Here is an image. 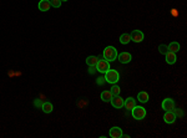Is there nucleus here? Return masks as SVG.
Wrapping results in <instances>:
<instances>
[{
  "instance_id": "obj_15",
  "label": "nucleus",
  "mask_w": 187,
  "mask_h": 138,
  "mask_svg": "<svg viewBox=\"0 0 187 138\" xmlns=\"http://www.w3.org/2000/svg\"><path fill=\"white\" fill-rule=\"evenodd\" d=\"M137 100L141 102V103H146L149 102V94L147 92H138V95H137Z\"/></svg>"
},
{
  "instance_id": "obj_23",
  "label": "nucleus",
  "mask_w": 187,
  "mask_h": 138,
  "mask_svg": "<svg viewBox=\"0 0 187 138\" xmlns=\"http://www.w3.org/2000/svg\"><path fill=\"white\" fill-rule=\"evenodd\" d=\"M173 113L176 115V117H182L183 116V112H182V110L181 108H173Z\"/></svg>"
},
{
  "instance_id": "obj_14",
  "label": "nucleus",
  "mask_w": 187,
  "mask_h": 138,
  "mask_svg": "<svg viewBox=\"0 0 187 138\" xmlns=\"http://www.w3.org/2000/svg\"><path fill=\"white\" fill-rule=\"evenodd\" d=\"M41 110L44 111V113H51L53 110H54V106H53V103L45 101V102L42 103V106H41Z\"/></svg>"
},
{
  "instance_id": "obj_3",
  "label": "nucleus",
  "mask_w": 187,
  "mask_h": 138,
  "mask_svg": "<svg viewBox=\"0 0 187 138\" xmlns=\"http://www.w3.org/2000/svg\"><path fill=\"white\" fill-rule=\"evenodd\" d=\"M131 113H132V117L137 121H141L146 117V110L141 106H135L132 110H131Z\"/></svg>"
},
{
  "instance_id": "obj_11",
  "label": "nucleus",
  "mask_w": 187,
  "mask_h": 138,
  "mask_svg": "<svg viewBox=\"0 0 187 138\" xmlns=\"http://www.w3.org/2000/svg\"><path fill=\"white\" fill-rule=\"evenodd\" d=\"M50 6H51L50 0H40V3L37 5L40 11H48V10H50Z\"/></svg>"
},
{
  "instance_id": "obj_9",
  "label": "nucleus",
  "mask_w": 187,
  "mask_h": 138,
  "mask_svg": "<svg viewBox=\"0 0 187 138\" xmlns=\"http://www.w3.org/2000/svg\"><path fill=\"white\" fill-rule=\"evenodd\" d=\"M109 134H110V137H112V138H121V137L124 136L122 129H121L120 127H112V128H110Z\"/></svg>"
},
{
  "instance_id": "obj_26",
  "label": "nucleus",
  "mask_w": 187,
  "mask_h": 138,
  "mask_svg": "<svg viewBox=\"0 0 187 138\" xmlns=\"http://www.w3.org/2000/svg\"><path fill=\"white\" fill-rule=\"evenodd\" d=\"M89 72L92 75V73H95L96 72V66H89Z\"/></svg>"
},
{
  "instance_id": "obj_28",
  "label": "nucleus",
  "mask_w": 187,
  "mask_h": 138,
  "mask_svg": "<svg viewBox=\"0 0 187 138\" xmlns=\"http://www.w3.org/2000/svg\"><path fill=\"white\" fill-rule=\"evenodd\" d=\"M61 2H67V0H61Z\"/></svg>"
},
{
  "instance_id": "obj_25",
  "label": "nucleus",
  "mask_w": 187,
  "mask_h": 138,
  "mask_svg": "<svg viewBox=\"0 0 187 138\" xmlns=\"http://www.w3.org/2000/svg\"><path fill=\"white\" fill-rule=\"evenodd\" d=\"M34 103H35V106H36V107H41V106H42V103H44V102H42V101H40V100H39V98H36V100H35V101H34Z\"/></svg>"
},
{
  "instance_id": "obj_20",
  "label": "nucleus",
  "mask_w": 187,
  "mask_h": 138,
  "mask_svg": "<svg viewBox=\"0 0 187 138\" xmlns=\"http://www.w3.org/2000/svg\"><path fill=\"white\" fill-rule=\"evenodd\" d=\"M120 92H121L120 86H117L116 83H114V86H112V88H111V94H112V96H119Z\"/></svg>"
},
{
  "instance_id": "obj_10",
  "label": "nucleus",
  "mask_w": 187,
  "mask_h": 138,
  "mask_svg": "<svg viewBox=\"0 0 187 138\" xmlns=\"http://www.w3.org/2000/svg\"><path fill=\"white\" fill-rule=\"evenodd\" d=\"M117 59H119V61L121 64H128L131 61L132 56H131L130 52H121L120 55H117Z\"/></svg>"
},
{
  "instance_id": "obj_27",
  "label": "nucleus",
  "mask_w": 187,
  "mask_h": 138,
  "mask_svg": "<svg viewBox=\"0 0 187 138\" xmlns=\"http://www.w3.org/2000/svg\"><path fill=\"white\" fill-rule=\"evenodd\" d=\"M172 15H173V16H177V11H176V9H173V10H172Z\"/></svg>"
},
{
  "instance_id": "obj_18",
  "label": "nucleus",
  "mask_w": 187,
  "mask_h": 138,
  "mask_svg": "<svg viewBox=\"0 0 187 138\" xmlns=\"http://www.w3.org/2000/svg\"><path fill=\"white\" fill-rule=\"evenodd\" d=\"M98 61H99V57H96V56H89L87 59H86V64L89 65V66H96V64H98Z\"/></svg>"
},
{
  "instance_id": "obj_4",
  "label": "nucleus",
  "mask_w": 187,
  "mask_h": 138,
  "mask_svg": "<svg viewBox=\"0 0 187 138\" xmlns=\"http://www.w3.org/2000/svg\"><path fill=\"white\" fill-rule=\"evenodd\" d=\"M107 70H110V62L106 61L105 59L101 60V59L99 57V61H98V64H96V71L100 72V73H105Z\"/></svg>"
},
{
  "instance_id": "obj_1",
  "label": "nucleus",
  "mask_w": 187,
  "mask_h": 138,
  "mask_svg": "<svg viewBox=\"0 0 187 138\" xmlns=\"http://www.w3.org/2000/svg\"><path fill=\"white\" fill-rule=\"evenodd\" d=\"M102 56L106 61L111 62V61H115L117 59V51H116V49L114 48V46H107V48H105V50H104Z\"/></svg>"
},
{
  "instance_id": "obj_19",
  "label": "nucleus",
  "mask_w": 187,
  "mask_h": 138,
  "mask_svg": "<svg viewBox=\"0 0 187 138\" xmlns=\"http://www.w3.org/2000/svg\"><path fill=\"white\" fill-rule=\"evenodd\" d=\"M130 41H131L130 34H122V35L120 36V42H121L122 45H126V44H128Z\"/></svg>"
},
{
  "instance_id": "obj_8",
  "label": "nucleus",
  "mask_w": 187,
  "mask_h": 138,
  "mask_svg": "<svg viewBox=\"0 0 187 138\" xmlns=\"http://www.w3.org/2000/svg\"><path fill=\"white\" fill-rule=\"evenodd\" d=\"M110 102H111L112 107H115V108H122L124 107V98H121L120 95L119 96H112Z\"/></svg>"
},
{
  "instance_id": "obj_5",
  "label": "nucleus",
  "mask_w": 187,
  "mask_h": 138,
  "mask_svg": "<svg viewBox=\"0 0 187 138\" xmlns=\"http://www.w3.org/2000/svg\"><path fill=\"white\" fill-rule=\"evenodd\" d=\"M130 37L133 42H141L144 40V32L140 31V30H133L131 34H130Z\"/></svg>"
},
{
  "instance_id": "obj_21",
  "label": "nucleus",
  "mask_w": 187,
  "mask_h": 138,
  "mask_svg": "<svg viewBox=\"0 0 187 138\" xmlns=\"http://www.w3.org/2000/svg\"><path fill=\"white\" fill-rule=\"evenodd\" d=\"M61 0H50V5L53 8H60L61 6Z\"/></svg>"
},
{
  "instance_id": "obj_12",
  "label": "nucleus",
  "mask_w": 187,
  "mask_h": 138,
  "mask_svg": "<svg viewBox=\"0 0 187 138\" xmlns=\"http://www.w3.org/2000/svg\"><path fill=\"white\" fill-rule=\"evenodd\" d=\"M136 106V100L133 98V97H128V98H126V100H124V107L126 108V110H132L133 107Z\"/></svg>"
},
{
  "instance_id": "obj_13",
  "label": "nucleus",
  "mask_w": 187,
  "mask_h": 138,
  "mask_svg": "<svg viewBox=\"0 0 187 138\" xmlns=\"http://www.w3.org/2000/svg\"><path fill=\"white\" fill-rule=\"evenodd\" d=\"M165 56H166V62H167L168 65H173V64L176 62V60H177L176 54H175V52H171V51H167V52L165 54Z\"/></svg>"
},
{
  "instance_id": "obj_16",
  "label": "nucleus",
  "mask_w": 187,
  "mask_h": 138,
  "mask_svg": "<svg viewBox=\"0 0 187 138\" xmlns=\"http://www.w3.org/2000/svg\"><path fill=\"white\" fill-rule=\"evenodd\" d=\"M167 48H168V51L177 54V52L180 51V44H178V42H176V41H172L170 45H167Z\"/></svg>"
},
{
  "instance_id": "obj_24",
  "label": "nucleus",
  "mask_w": 187,
  "mask_h": 138,
  "mask_svg": "<svg viewBox=\"0 0 187 138\" xmlns=\"http://www.w3.org/2000/svg\"><path fill=\"white\" fill-rule=\"evenodd\" d=\"M105 82H106V81H105V77H99V78L96 80V83L100 85V86H102Z\"/></svg>"
},
{
  "instance_id": "obj_7",
  "label": "nucleus",
  "mask_w": 187,
  "mask_h": 138,
  "mask_svg": "<svg viewBox=\"0 0 187 138\" xmlns=\"http://www.w3.org/2000/svg\"><path fill=\"white\" fill-rule=\"evenodd\" d=\"M176 115L173 113V111H165V115H163V121L166 122V123H168V124H172V123H175V121H176Z\"/></svg>"
},
{
  "instance_id": "obj_6",
  "label": "nucleus",
  "mask_w": 187,
  "mask_h": 138,
  "mask_svg": "<svg viewBox=\"0 0 187 138\" xmlns=\"http://www.w3.org/2000/svg\"><path fill=\"white\" fill-rule=\"evenodd\" d=\"M175 108V101L172 98H165L162 101V110L163 111H173Z\"/></svg>"
},
{
  "instance_id": "obj_22",
  "label": "nucleus",
  "mask_w": 187,
  "mask_h": 138,
  "mask_svg": "<svg viewBox=\"0 0 187 138\" xmlns=\"http://www.w3.org/2000/svg\"><path fill=\"white\" fill-rule=\"evenodd\" d=\"M159 51H160V54H163V55H165V54L168 51L167 45H163V44H162V45H160V46H159Z\"/></svg>"
},
{
  "instance_id": "obj_2",
  "label": "nucleus",
  "mask_w": 187,
  "mask_h": 138,
  "mask_svg": "<svg viewBox=\"0 0 187 138\" xmlns=\"http://www.w3.org/2000/svg\"><path fill=\"white\" fill-rule=\"evenodd\" d=\"M119 80H120V73H119V71H116V70H107L106 72H105V81L106 82H109V83H116V82H119Z\"/></svg>"
},
{
  "instance_id": "obj_17",
  "label": "nucleus",
  "mask_w": 187,
  "mask_h": 138,
  "mask_svg": "<svg viewBox=\"0 0 187 138\" xmlns=\"http://www.w3.org/2000/svg\"><path fill=\"white\" fill-rule=\"evenodd\" d=\"M112 98V94H111V91H102L101 92V100L104 102H110Z\"/></svg>"
}]
</instances>
